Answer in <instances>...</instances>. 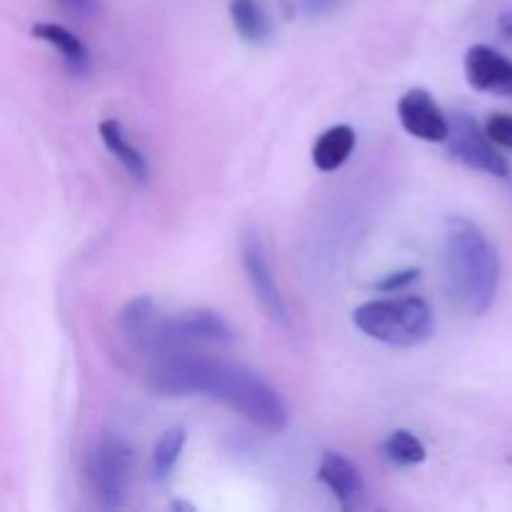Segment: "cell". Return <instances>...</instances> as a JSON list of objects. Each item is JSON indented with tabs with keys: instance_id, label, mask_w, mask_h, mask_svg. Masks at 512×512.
<instances>
[{
	"instance_id": "9a60e30c",
	"label": "cell",
	"mask_w": 512,
	"mask_h": 512,
	"mask_svg": "<svg viewBox=\"0 0 512 512\" xmlns=\"http://www.w3.org/2000/svg\"><path fill=\"white\" fill-rule=\"evenodd\" d=\"M155 303L148 295H140V298L130 300L128 305L120 313V328L123 335L130 340V345L138 350H148L150 333H153L155 325Z\"/></svg>"
},
{
	"instance_id": "ffe728a7",
	"label": "cell",
	"mask_w": 512,
	"mask_h": 512,
	"mask_svg": "<svg viewBox=\"0 0 512 512\" xmlns=\"http://www.w3.org/2000/svg\"><path fill=\"white\" fill-rule=\"evenodd\" d=\"M350 0H300V8L308 18H325L338 10H343Z\"/></svg>"
},
{
	"instance_id": "5bb4252c",
	"label": "cell",
	"mask_w": 512,
	"mask_h": 512,
	"mask_svg": "<svg viewBox=\"0 0 512 512\" xmlns=\"http://www.w3.org/2000/svg\"><path fill=\"white\" fill-rule=\"evenodd\" d=\"M230 20H233L235 30L248 43H265L273 33L270 25V15L260 0H230Z\"/></svg>"
},
{
	"instance_id": "9c48e42d",
	"label": "cell",
	"mask_w": 512,
	"mask_h": 512,
	"mask_svg": "<svg viewBox=\"0 0 512 512\" xmlns=\"http://www.w3.org/2000/svg\"><path fill=\"white\" fill-rule=\"evenodd\" d=\"M465 78L480 93L512 95V60L488 45H473L465 55Z\"/></svg>"
},
{
	"instance_id": "277c9868",
	"label": "cell",
	"mask_w": 512,
	"mask_h": 512,
	"mask_svg": "<svg viewBox=\"0 0 512 512\" xmlns=\"http://www.w3.org/2000/svg\"><path fill=\"white\" fill-rule=\"evenodd\" d=\"M135 473V455L128 440L115 433H105L88 455L85 475L90 490L103 510L125 508L130 495V483Z\"/></svg>"
},
{
	"instance_id": "4fadbf2b",
	"label": "cell",
	"mask_w": 512,
	"mask_h": 512,
	"mask_svg": "<svg viewBox=\"0 0 512 512\" xmlns=\"http://www.w3.org/2000/svg\"><path fill=\"white\" fill-rule=\"evenodd\" d=\"M33 35L53 45V48L60 53V58H63V63L68 65V70H73V73H83V70L88 68V48H85L83 40H80L78 35L70 33V30L63 28V25L38 23L33 25Z\"/></svg>"
},
{
	"instance_id": "5b68a950",
	"label": "cell",
	"mask_w": 512,
	"mask_h": 512,
	"mask_svg": "<svg viewBox=\"0 0 512 512\" xmlns=\"http://www.w3.org/2000/svg\"><path fill=\"white\" fill-rule=\"evenodd\" d=\"M233 340V328L218 313H213V310H188V313L173 315V318L155 320L148 353L170 355L183 353L195 343L228 345Z\"/></svg>"
},
{
	"instance_id": "8fae6325",
	"label": "cell",
	"mask_w": 512,
	"mask_h": 512,
	"mask_svg": "<svg viewBox=\"0 0 512 512\" xmlns=\"http://www.w3.org/2000/svg\"><path fill=\"white\" fill-rule=\"evenodd\" d=\"M355 148V130L350 125H333L313 145V163L323 173H333Z\"/></svg>"
},
{
	"instance_id": "30bf717a",
	"label": "cell",
	"mask_w": 512,
	"mask_h": 512,
	"mask_svg": "<svg viewBox=\"0 0 512 512\" xmlns=\"http://www.w3.org/2000/svg\"><path fill=\"white\" fill-rule=\"evenodd\" d=\"M318 480L333 493V498L338 500L345 510L360 508V503L365 500L363 475H360L358 465L350 463L345 455L325 450L323 458H320Z\"/></svg>"
},
{
	"instance_id": "52a82bcc",
	"label": "cell",
	"mask_w": 512,
	"mask_h": 512,
	"mask_svg": "<svg viewBox=\"0 0 512 512\" xmlns=\"http://www.w3.org/2000/svg\"><path fill=\"white\" fill-rule=\"evenodd\" d=\"M243 268L245 278H248L250 290H253V298L258 300L260 310L273 320L275 325H283L288 328L290 315L285 308L283 293L278 288V280H275L273 268H270L268 253H265V245L260 240L258 233H245L243 238Z\"/></svg>"
},
{
	"instance_id": "2e32d148",
	"label": "cell",
	"mask_w": 512,
	"mask_h": 512,
	"mask_svg": "<svg viewBox=\"0 0 512 512\" xmlns=\"http://www.w3.org/2000/svg\"><path fill=\"white\" fill-rule=\"evenodd\" d=\"M185 430L183 428H170L160 435V440L153 448V480L165 483L173 475L175 465H178L180 455L185 448Z\"/></svg>"
},
{
	"instance_id": "44dd1931",
	"label": "cell",
	"mask_w": 512,
	"mask_h": 512,
	"mask_svg": "<svg viewBox=\"0 0 512 512\" xmlns=\"http://www.w3.org/2000/svg\"><path fill=\"white\" fill-rule=\"evenodd\" d=\"M68 15H75V18H93L100 10V0H53Z\"/></svg>"
},
{
	"instance_id": "e0dca14e",
	"label": "cell",
	"mask_w": 512,
	"mask_h": 512,
	"mask_svg": "<svg viewBox=\"0 0 512 512\" xmlns=\"http://www.w3.org/2000/svg\"><path fill=\"white\" fill-rule=\"evenodd\" d=\"M385 458L395 465H403V468H410V465H420L425 460V445L420 443L418 435H413L410 430H395L383 445Z\"/></svg>"
},
{
	"instance_id": "7a4b0ae2",
	"label": "cell",
	"mask_w": 512,
	"mask_h": 512,
	"mask_svg": "<svg viewBox=\"0 0 512 512\" xmlns=\"http://www.w3.org/2000/svg\"><path fill=\"white\" fill-rule=\"evenodd\" d=\"M443 270L450 300L463 313H488L500 285L498 250L488 235L463 215L445 220Z\"/></svg>"
},
{
	"instance_id": "7c38bea8",
	"label": "cell",
	"mask_w": 512,
	"mask_h": 512,
	"mask_svg": "<svg viewBox=\"0 0 512 512\" xmlns=\"http://www.w3.org/2000/svg\"><path fill=\"white\" fill-rule=\"evenodd\" d=\"M100 140L105 143V148L113 153V158L128 170V175L138 183H145L148 180V163H145L143 153L125 138V130L118 120H103L100 123Z\"/></svg>"
},
{
	"instance_id": "8992f818",
	"label": "cell",
	"mask_w": 512,
	"mask_h": 512,
	"mask_svg": "<svg viewBox=\"0 0 512 512\" xmlns=\"http://www.w3.org/2000/svg\"><path fill=\"white\" fill-rule=\"evenodd\" d=\"M448 123L450 130L445 140H448V150L455 160H460L468 168L480 170V173L495 175V178H505L510 173L505 155L485 135V128H480L473 115L455 113V118Z\"/></svg>"
},
{
	"instance_id": "6da1fadb",
	"label": "cell",
	"mask_w": 512,
	"mask_h": 512,
	"mask_svg": "<svg viewBox=\"0 0 512 512\" xmlns=\"http://www.w3.org/2000/svg\"><path fill=\"white\" fill-rule=\"evenodd\" d=\"M150 390L163 398L218 400L243 415L265 433H283L288 428V408L278 390L255 370L220 358L193 353L163 355L150 373Z\"/></svg>"
},
{
	"instance_id": "3957f363",
	"label": "cell",
	"mask_w": 512,
	"mask_h": 512,
	"mask_svg": "<svg viewBox=\"0 0 512 512\" xmlns=\"http://www.w3.org/2000/svg\"><path fill=\"white\" fill-rule=\"evenodd\" d=\"M353 323L368 338L395 348H415L435 333L433 308L415 295L363 303L353 313Z\"/></svg>"
},
{
	"instance_id": "d6986e66",
	"label": "cell",
	"mask_w": 512,
	"mask_h": 512,
	"mask_svg": "<svg viewBox=\"0 0 512 512\" xmlns=\"http://www.w3.org/2000/svg\"><path fill=\"white\" fill-rule=\"evenodd\" d=\"M418 278H420L418 268L398 270V273H388L383 280H378V283H375V288L383 290V293H400V290H405L408 285H413Z\"/></svg>"
},
{
	"instance_id": "ac0fdd59",
	"label": "cell",
	"mask_w": 512,
	"mask_h": 512,
	"mask_svg": "<svg viewBox=\"0 0 512 512\" xmlns=\"http://www.w3.org/2000/svg\"><path fill=\"white\" fill-rule=\"evenodd\" d=\"M485 135H488L498 148L512 150V115L508 113L490 115L488 123H485Z\"/></svg>"
},
{
	"instance_id": "7402d4cb",
	"label": "cell",
	"mask_w": 512,
	"mask_h": 512,
	"mask_svg": "<svg viewBox=\"0 0 512 512\" xmlns=\"http://www.w3.org/2000/svg\"><path fill=\"white\" fill-rule=\"evenodd\" d=\"M500 30H503L505 38L512 40V13L500 15Z\"/></svg>"
},
{
	"instance_id": "ba28073f",
	"label": "cell",
	"mask_w": 512,
	"mask_h": 512,
	"mask_svg": "<svg viewBox=\"0 0 512 512\" xmlns=\"http://www.w3.org/2000/svg\"><path fill=\"white\" fill-rule=\"evenodd\" d=\"M400 125L408 130L413 138L428 140V143H443L448 138L450 123L443 115L440 105L433 95L423 88H413L400 98L398 103Z\"/></svg>"
}]
</instances>
